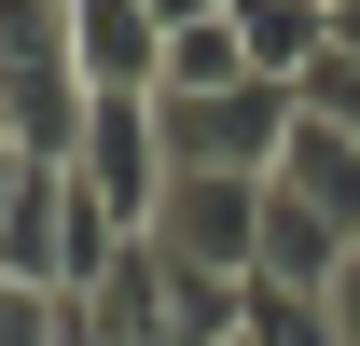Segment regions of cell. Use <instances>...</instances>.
Wrapping results in <instances>:
<instances>
[{
    "instance_id": "8fae6325",
    "label": "cell",
    "mask_w": 360,
    "mask_h": 346,
    "mask_svg": "<svg viewBox=\"0 0 360 346\" xmlns=\"http://www.w3.org/2000/svg\"><path fill=\"white\" fill-rule=\"evenodd\" d=\"M333 70H347V84H360V0H347V14H333Z\"/></svg>"
},
{
    "instance_id": "6da1fadb",
    "label": "cell",
    "mask_w": 360,
    "mask_h": 346,
    "mask_svg": "<svg viewBox=\"0 0 360 346\" xmlns=\"http://www.w3.org/2000/svg\"><path fill=\"white\" fill-rule=\"evenodd\" d=\"M153 125H167V167H208V180H277V167H291L305 97H291V84H222V97H153Z\"/></svg>"
},
{
    "instance_id": "52a82bcc",
    "label": "cell",
    "mask_w": 360,
    "mask_h": 346,
    "mask_svg": "<svg viewBox=\"0 0 360 346\" xmlns=\"http://www.w3.org/2000/svg\"><path fill=\"white\" fill-rule=\"evenodd\" d=\"M236 333H250V346H333V291H264V277H250Z\"/></svg>"
},
{
    "instance_id": "3957f363",
    "label": "cell",
    "mask_w": 360,
    "mask_h": 346,
    "mask_svg": "<svg viewBox=\"0 0 360 346\" xmlns=\"http://www.w3.org/2000/svg\"><path fill=\"white\" fill-rule=\"evenodd\" d=\"M70 70H84V97H111V111H153V97H167L153 0H70Z\"/></svg>"
},
{
    "instance_id": "7c38bea8",
    "label": "cell",
    "mask_w": 360,
    "mask_h": 346,
    "mask_svg": "<svg viewBox=\"0 0 360 346\" xmlns=\"http://www.w3.org/2000/svg\"><path fill=\"white\" fill-rule=\"evenodd\" d=\"M14 194H28V153H14V139H0V222H14Z\"/></svg>"
},
{
    "instance_id": "5bb4252c",
    "label": "cell",
    "mask_w": 360,
    "mask_h": 346,
    "mask_svg": "<svg viewBox=\"0 0 360 346\" xmlns=\"http://www.w3.org/2000/svg\"><path fill=\"white\" fill-rule=\"evenodd\" d=\"M236 346H250V333H236Z\"/></svg>"
},
{
    "instance_id": "ba28073f",
    "label": "cell",
    "mask_w": 360,
    "mask_h": 346,
    "mask_svg": "<svg viewBox=\"0 0 360 346\" xmlns=\"http://www.w3.org/2000/svg\"><path fill=\"white\" fill-rule=\"evenodd\" d=\"M222 84H250V56H236V14H222V28H180V42H167V97H222Z\"/></svg>"
},
{
    "instance_id": "8992f818",
    "label": "cell",
    "mask_w": 360,
    "mask_h": 346,
    "mask_svg": "<svg viewBox=\"0 0 360 346\" xmlns=\"http://www.w3.org/2000/svg\"><path fill=\"white\" fill-rule=\"evenodd\" d=\"M347 263H360V250L305 208V194H264V291H333Z\"/></svg>"
},
{
    "instance_id": "4fadbf2b",
    "label": "cell",
    "mask_w": 360,
    "mask_h": 346,
    "mask_svg": "<svg viewBox=\"0 0 360 346\" xmlns=\"http://www.w3.org/2000/svg\"><path fill=\"white\" fill-rule=\"evenodd\" d=\"M333 14H347V0H333Z\"/></svg>"
},
{
    "instance_id": "277c9868",
    "label": "cell",
    "mask_w": 360,
    "mask_h": 346,
    "mask_svg": "<svg viewBox=\"0 0 360 346\" xmlns=\"http://www.w3.org/2000/svg\"><path fill=\"white\" fill-rule=\"evenodd\" d=\"M236 56H250V84L305 97L319 70H333V0H236Z\"/></svg>"
},
{
    "instance_id": "30bf717a",
    "label": "cell",
    "mask_w": 360,
    "mask_h": 346,
    "mask_svg": "<svg viewBox=\"0 0 360 346\" xmlns=\"http://www.w3.org/2000/svg\"><path fill=\"white\" fill-rule=\"evenodd\" d=\"M56 346H111V319H97V305H70V319H56Z\"/></svg>"
},
{
    "instance_id": "5b68a950",
    "label": "cell",
    "mask_w": 360,
    "mask_h": 346,
    "mask_svg": "<svg viewBox=\"0 0 360 346\" xmlns=\"http://www.w3.org/2000/svg\"><path fill=\"white\" fill-rule=\"evenodd\" d=\"M277 194H305V208L360 250V139H347V125H319V111H305V125H291V167H277Z\"/></svg>"
},
{
    "instance_id": "9c48e42d",
    "label": "cell",
    "mask_w": 360,
    "mask_h": 346,
    "mask_svg": "<svg viewBox=\"0 0 360 346\" xmlns=\"http://www.w3.org/2000/svg\"><path fill=\"white\" fill-rule=\"evenodd\" d=\"M333 346H360V263L333 277Z\"/></svg>"
},
{
    "instance_id": "7a4b0ae2",
    "label": "cell",
    "mask_w": 360,
    "mask_h": 346,
    "mask_svg": "<svg viewBox=\"0 0 360 346\" xmlns=\"http://www.w3.org/2000/svg\"><path fill=\"white\" fill-rule=\"evenodd\" d=\"M264 194H277V180H208V167H180L167 208H153V250H167L180 277L250 291V277H264Z\"/></svg>"
}]
</instances>
